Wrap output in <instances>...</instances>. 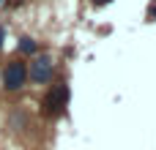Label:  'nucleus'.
<instances>
[{
    "label": "nucleus",
    "instance_id": "1",
    "mask_svg": "<svg viewBox=\"0 0 156 150\" xmlns=\"http://www.w3.org/2000/svg\"><path fill=\"white\" fill-rule=\"evenodd\" d=\"M25 82H27V66H25L22 60H11V63L5 66V74H3L5 90H19Z\"/></svg>",
    "mask_w": 156,
    "mask_h": 150
},
{
    "label": "nucleus",
    "instance_id": "2",
    "mask_svg": "<svg viewBox=\"0 0 156 150\" xmlns=\"http://www.w3.org/2000/svg\"><path fill=\"white\" fill-rule=\"evenodd\" d=\"M66 104H69V87L66 85H55L47 93V98H44V112L47 115H60Z\"/></svg>",
    "mask_w": 156,
    "mask_h": 150
},
{
    "label": "nucleus",
    "instance_id": "3",
    "mask_svg": "<svg viewBox=\"0 0 156 150\" xmlns=\"http://www.w3.org/2000/svg\"><path fill=\"white\" fill-rule=\"evenodd\" d=\"M27 77H30L33 82H38V85L49 82V79H52V57H47V55H38V57L30 63V68H27Z\"/></svg>",
    "mask_w": 156,
    "mask_h": 150
},
{
    "label": "nucleus",
    "instance_id": "4",
    "mask_svg": "<svg viewBox=\"0 0 156 150\" xmlns=\"http://www.w3.org/2000/svg\"><path fill=\"white\" fill-rule=\"evenodd\" d=\"M19 49L33 55V52H36V41H33V38H22V41H19Z\"/></svg>",
    "mask_w": 156,
    "mask_h": 150
},
{
    "label": "nucleus",
    "instance_id": "5",
    "mask_svg": "<svg viewBox=\"0 0 156 150\" xmlns=\"http://www.w3.org/2000/svg\"><path fill=\"white\" fill-rule=\"evenodd\" d=\"M148 19H156V0L151 3V8H148Z\"/></svg>",
    "mask_w": 156,
    "mask_h": 150
},
{
    "label": "nucleus",
    "instance_id": "6",
    "mask_svg": "<svg viewBox=\"0 0 156 150\" xmlns=\"http://www.w3.org/2000/svg\"><path fill=\"white\" fill-rule=\"evenodd\" d=\"M93 3H96V5H104V3H110V0H93Z\"/></svg>",
    "mask_w": 156,
    "mask_h": 150
},
{
    "label": "nucleus",
    "instance_id": "7",
    "mask_svg": "<svg viewBox=\"0 0 156 150\" xmlns=\"http://www.w3.org/2000/svg\"><path fill=\"white\" fill-rule=\"evenodd\" d=\"M0 44H3V27H0Z\"/></svg>",
    "mask_w": 156,
    "mask_h": 150
}]
</instances>
